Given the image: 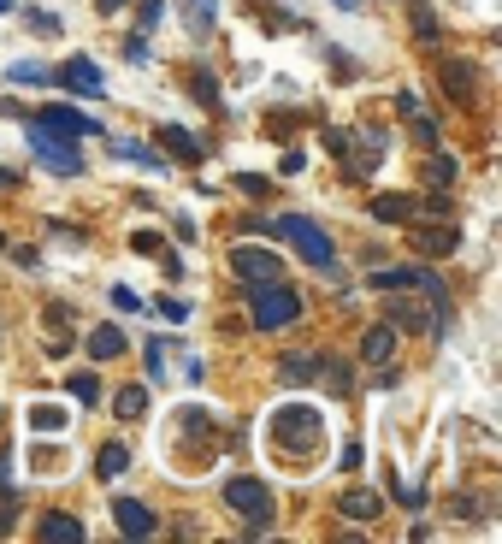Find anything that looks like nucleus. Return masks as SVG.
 <instances>
[{
	"mask_svg": "<svg viewBox=\"0 0 502 544\" xmlns=\"http://www.w3.org/2000/svg\"><path fill=\"white\" fill-rule=\"evenodd\" d=\"M367 213H373L378 225H408L414 219V196H373Z\"/></svg>",
	"mask_w": 502,
	"mask_h": 544,
	"instance_id": "18",
	"label": "nucleus"
},
{
	"mask_svg": "<svg viewBox=\"0 0 502 544\" xmlns=\"http://www.w3.org/2000/svg\"><path fill=\"white\" fill-rule=\"evenodd\" d=\"M12 184H18V178H12V172H0V190H12Z\"/></svg>",
	"mask_w": 502,
	"mask_h": 544,
	"instance_id": "43",
	"label": "nucleus"
},
{
	"mask_svg": "<svg viewBox=\"0 0 502 544\" xmlns=\"http://www.w3.org/2000/svg\"><path fill=\"white\" fill-rule=\"evenodd\" d=\"M455 178H461V166H455V154H438V148H432V160H426V184H432V190H449Z\"/></svg>",
	"mask_w": 502,
	"mask_h": 544,
	"instance_id": "26",
	"label": "nucleus"
},
{
	"mask_svg": "<svg viewBox=\"0 0 502 544\" xmlns=\"http://www.w3.org/2000/svg\"><path fill=\"white\" fill-rule=\"evenodd\" d=\"M113 154H119V160H136V166H148V172H160V166H166V154H154V148H148V142H136V136H119V142H113Z\"/></svg>",
	"mask_w": 502,
	"mask_h": 544,
	"instance_id": "23",
	"label": "nucleus"
},
{
	"mask_svg": "<svg viewBox=\"0 0 502 544\" xmlns=\"http://www.w3.org/2000/svg\"><path fill=\"white\" fill-rule=\"evenodd\" d=\"M213 24H219V0H184V30L195 42H207Z\"/></svg>",
	"mask_w": 502,
	"mask_h": 544,
	"instance_id": "16",
	"label": "nucleus"
},
{
	"mask_svg": "<svg viewBox=\"0 0 502 544\" xmlns=\"http://www.w3.org/2000/svg\"><path fill=\"white\" fill-rule=\"evenodd\" d=\"M178 432H184L189 444H207V432H213V420H207L201 408H184V414H178Z\"/></svg>",
	"mask_w": 502,
	"mask_h": 544,
	"instance_id": "28",
	"label": "nucleus"
},
{
	"mask_svg": "<svg viewBox=\"0 0 502 544\" xmlns=\"http://www.w3.org/2000/svg\"><path fill=\"white\" fill-rule=\"evenodd\" d=\"M130 249H136V255H160L166 243H160V231H136V237H130Z\"/></svg>",
	"mask_w": 502,
	"mask_h": 544,
	"instance_id": "36",
	"label": "nucleus"
},
{
	"mask_svg": "<svg viewBox=\"0 0 502 544\" xmlns=\"http://www.w3.org/2000/svg\"><path fill=\"white\" fill-rule=\"evenodd\" d=\"M0 12H12V0H0Z\"/></svg>",
	"mask_w": 502,
	"mask_h": 544,
	"instance_id": "45",
	"label": "nucleus"
},
{
	"mask_svg": "<svg viewBox=\"0 0 502 544\" xmlns=\"http://www.w3.org/2000/svg\"><path fill=\"white\" fill-rule=\"evenodd\" d=\"M314 373H319L314 349H302V355H284V361H278V379H284V385H314Z\"/></svg>",
	"mask_w": 502,
	"mask_h": 544,
	"instance_id": "21",
	"label": "nucleus"
},
{
	"mask_svg": "<svg viewBox=\"0 0 502 544\" xmlns=\"http://www.w3.org/2000/svg\"><path fill=\"white\" fill-rule=\"evenodd\" d=\"M0 249H6V231H0Z\"/></svg>",
	"mask_w": 502,
	"mask_h": 544,
	"instance_id": "46",
	"label": "nucleus"
},
{
	"mask_svg": "<svg viewBox=\"0 0 502 544\" xmlns=\"http://www.w3.org/2000/svg\"><path fill=\"white\" fill-rule=\"evenodd\" d=\"M160 314H166L172 326H184V320H189V302H178V296H160Z\"/></svg>",
	"mask_w": 502,
	"mask_h": 544,
	"instance_id": "38",
	"label": "nucleus"
},
{
	"mask_svg": "<svg viewBox=\"0 0 502 544\" xmlns=\"http://www.w3.org/2000/svg\"><path fill=\"white\" fill-rule=\"evenodd\" d=\"M6 83H36V89H48L54 71L42 66V60H12V66H6Z\"/></svg>",
	"mask_w": 502,
	"mask_h": 544,
	"instance_id": "27",
	"label": "nucleus"
},
{
	"mask_svg": "<svg viewBox=\"0 0 502 544\" xmlns=\"http://www.w3.org/2000/svg\"><path fill=\"white\" fill-rule=\"evenodd\" d=\"M302 166H308V154H302V148H290V154H284V160H278V172H284V178H296V172H302Z\"/></svg>",
	"mask_w": 502,
	"mask_h": 544,
	"instance_id": "40",
	"label": "nucleus"
},
{
	"mask_svg": "<svg viewBox=\"0 0 502 544\" xmlns=\"http://www.w3.org/2000/svg\"><path fill=\"white\" fill-rule=\"evenodd\" d=\"M54 83H65V89H77V95H95V101L107 95V83H101V66H95L89 54H71V60H65L60 71H54Z\"/></svg>",
	"mask_w": 502,
	"mask_h": 544,
	"instance_id": "9",
	"label": "nucleus"
},
{
	"mask_svg": "<svg viewBox=\"0 0 502 544\" xmlns=\"http://www.w3.org/2000/svg\"><path fill=\"white\" fill-rule=\"evenodd\" d=\"M319 373H325V385H331L337 397H349V361H325V355H319Z\"/></svg>",
	"mask_w": 502,
	"mask_h": 544,
	"instance_id": "31",
	"label": "nucleus"
},
{
	"mask_svg": "<svg viewBox=\"0 0 502 544\" xmlns=\"http://www.w3.org/2000/svg\"><path fill=\"white\" fill-rule=\"evenodd\" d=\"M65 397H77V408H95V403H101V379L83 367V373H71V379H65Z\"/></svg>",
	"mask_w": 502,
	"mask_h": 544,
	"instance_id": "24",
	"label": "nucleus"
},
{
	"mask_svg": "<svg viewBox=\"0 0 502 544\" xmlns=\"http://www.w3.org/2000/svg\"><path fill=\"white\" fill-rule=\"evenodd\" d=\"M36 539H48V544H83V521H77V515H65V509H48V515L36 521Z\"/></svg>",
	"mask_w": 502,
	"mask_h": 544,
	"instance_id": "14",
	"label": "nucleus"
},
{
	"mask_svg": "<svg viewBox=\"0 0 502 544\" xmlns=\"http://www.w3.org/2000/svg\"><path fill=\"white\" fill-rule=\"evenodd\" d=\"M125 332H119V326H95V332H89V361H119V355H125Z\"/></svg>",
	"mask_w": 502,
	"mask_h": 544,
	"instance_id": "19",
	"label": "nucleus"
},
{
	"mask_svg": "<svg viewBox=\"0 0 502 544\" xmlns=\"http://www.w3.org/2000/svg\"><path fill=\"white\" fill-rule=\"evenodd\" d=\"M30 432H48V438H54V432H65V408L36 403V408H30Z\"/></svg>",
	"mask_w": 502,
	"mask_h": 544,
	"instance_id": "29",
	"label": "nucleus"
},
{
	"mask_svg": "<svg viewBox=\"0 0 502 544\" xmlns=\"http://www.w3.org/2000/svg\"><path fill=\"white\" fill-rule=\"evenodd\" d=\"M237 190H243V196H266V178H254V172H243V178H237Z\"/></svg>",
	"mask_w": 502,
	"mask_h": 544,
	"instance_id": "41",
	"label": "nucleus"
},
{
	"mask_svg": "<svg viewBox=\"0 0 502 544\" xmlns=\"http://www.w3.org/2000/svg\"><path fill=\"white\" fill-rule=\"evenodd\" d=\"M438 77H443V89H449V101H479L485 95V77H479L473 60H443Z\"/></svg>",
	"mask_w": 502,
	"mask_h": 544,
	"instance_id": "8",
	"label": "nucleus"
},
{
	"mask_svg": "<svg viewBox=\"0 0 502 544\" xmlns=\"http://www.w3.org/2000/svg\"><path fill=\"white\" fill-rule=\"evenodd\" d=\"M225 503H231L237 515H272V491H266V479H254V474L225 479Z\"/></svg>",
	"mask_w": 502,
	"mask_h": 544,
	"instance_id": "6",
	"label": "nucleus"
},
{
	"mask_svg": "<svg viewBox=\"0 0 502 544\" xmlns=\"http://www.w3.org/2000/svg\"><path fill=\"white\" fill-rule=\"evenodd\" d=\"M408 24H414V36H420L426 48H438L443 42V24H438V12H432L426 0H408Z\"/></svg>",
	"mask_w": 502,
	"mask_h": 544,
	"instance_id": "20",
	"label": "nucleus"
},
{
	"mask_svg": "<svg viewBox=\"0 0 502 544\" xmlns=\"http://www.w3.org/2000/svg\"><path fill=\"white\" fill-rule=\"evenodd\" d=\"M160 18H166V0H136V24H142V36H148Z\"/></svg>",
	"mask_w": 502,
	"mask_h": 544,
	"instance_id": "32",
	"label": "nucleus"
},
{
	"mask_svg": "<svg viewBox=\"0 0 502 544\" xmlns=\"http://www.w3.org/2000/svg\"><path fill=\"white\" fill-rule=\"evenodd\" d=\"M148 379H154V385H166V338L148 343Z\"/></svg>",
	"mask_w": 502,
	"mask_h": 544,
	"instance_id": "33",
	"label": "nucleus"
},
{
	"mask_svg": "<svg viewBox=\"0 0 502 544\" xmlns=\"http://www.w3.org/2000/svg\"><path fill=\"white\" fill-rule=\"evenodd\" d=\"M24 24H30L36 36H60V18H54V12H24Z\"/></svg>",
	"mask_w": 502,
	"mask_h": 544,
	"instance_id": "34",
	"label": "nucleus"
},
{
	"mask_svg": "<svg viewBox=\"0 0 502 544\" xmlns=\"http://www.w3.org/2000/svg\"><path fill=\"white\" fill-rule=\"evenodd\" d=\"M266 438H272L290 462H308V456H319V444H325V420H319V408L290 403L266 420Z\"/></svg>",
	"mask_w": 502,
	"mask_h": 544,
	"instance_id": "1",
	"label": "nucleus"
},
{
	"mask_svg": "<svg viewBox=\"0 0 502 544\" xmlns=\"http://www.w3.org/2000/svg\"><path fill=\"white\" fill-rule=\"evenodd\" d=\"M249 296V326L254 332H284L302 320V296L284 284V278H266V284H243Z\"/></svg>",
	"mask_w": 502,
	"mask_h": 544,
	"instance_id": "3",
	"label": "nucleus"
},
{
	"mask_svg": "<svg viewBox=\"0 0 502 544\" xmlns=\"http://www.w3.org/2000/svg\"><path fill=\"white\" fill-rule=\"evenodd\" d=\"M113 414H119V420H142V414H148V385H125V391L113 397Z\"/></svg>",
	"mask_w": 502,
	"mask_h": 544,
	"instance_id": "25",
	"label": "nucleus"
},
{
	"mask_svg": "<svg viewBox=\"0 0 502 544\" xmlns=\"http://www.w3.org/2000/svg\"><path fill=\"white\" fill-rule=\"evenodd\" d=\"M160 142H166V160H184V166H201L207 160V142L189 136L184 125H160Z\"/></svg>",
	"mask_w": 502,
	"mask_h": 544,
	"instance_id": "13",
	"label": "nucleus"
},
{
	"mask_svg": "<svg viewBox=\"0 0 502 544\" xmlns=\"http://www.w3.org/2000/svg\"><path fill=\"white\" fill-rule=\"evenodd\" d=\"M331 6H343V12H355V6H361V0H331Z\"/></svg>",
	"mask_w": 502,
	"mask_h": 544,
	"instance_id": "44",
	"label": "nucleus"
},
{
	"mask_svg": "<svg viewBox=\"0 0 502 544\" xmlns=\"http://www.w3.org/2000/svg\"><path fill=\"white\" fill-rule=\"evenodd\" d=\"M36 125H54L65 136H101V119H89V113H77V107H42V113H30Z\"/></svg>",
	"mask_w": 502,
	"mask_h": 544,
	"instance_id": "11",
	"label": "nucleus"
},
{
	"mask_svg": "<svg viewBox=\"0 0 502 544\" xmlns=\"http://www.w3.org/2000/svg\"><path fill=\"white\" fill-rule=\"evenodd\" d=\"M414 249H420V255H449V249H461V225L438 219L432 231H420V237H414Z\"/></svg>",
	"mask_w": 502,
	"mask_h": 544,
	"instance_id": "17",
	"label": "nucleus"
},
{
	"mask_svg": "<svg viewBox=\"0 0 502 544\" xmlns=\"http://www.w3.org/2000/svg\"><path fill=\"white\" fill-rule=\"evenodd\" d=\"M125 60H130V66H148V36H142V30L125 42Z\"/></svg>",
	"mask_w": 502,
	"mask_h": 544,
	"instance_id": "37",
	"label": "nucleus"
},
{
	"mask_svg": "<svg viewBox=\"0 0 502 544\" xmlns=\"http://www.w3.org/2000/svg\"><path fill=\"white\" fill-rule=\"evenodd\" d=\"M390 296V326H408V332H426V338H443L449 326V290H384Z\"/></svg>",
	"mask_w": 502,
	"mask_h": 544,
	"instance_id": "2",
	"label": "nucleus"
},
{
	"mask_svg": "<svg viewBox=\"0 0 502 544\" xmlns=\"http://www.w3.org/2000/svg\"><path fill=\"white\" fill-rule=\"evenodd\" d=\"M113 527L119 539H154V509L136 497H113Z\"/></svg>",
	"mask_w": 502,
	"mask_h": 544,
	"instance_id": "10",
	"label": "nucleus"
},
{
	"mask_svg": "<svg viewBox=\"0 0 502 544\" xmlns=\"http://www.w3.org/2000/svg\"><path fill=\"white\" fill-rule=\"evenodd\" d=\"M125 474H130V444L125 438H107V444L95 450V479L113 485V479H125Z\"/></svg>",
	"mask_w": 502,
	"mask_h": 544,
	"instance_id": "15",
	"label": "nucleus"
},
{
	"mask_svg": "<svg viewBox=\"0 0 502 544\" xmlns=\"http://www.w3.org/2000/svg\"><path fill=\"white\" fill-rule=\"evenodd\" d=\"M30 154H36V166H48L54 178H77V172H83L77 136L54 131V125H36V119H30Z\"/></svg>",
	"mask_w": 502,
	"mask_h": 544,
	"instance_id": "5",
	"label": "nucleus"
},
{
	"mask_svg": "<svg viewBox=\"0 0 502 544\" xmlns=\"http://www.w3.org/2000/svg\"><path fill=\"white\" fill-rule=\"evenodd\" d=\"M396 343H402V332H396L390 320H378V326H367V338H361V361H367V367H390Z\"/></svg>",
	"mask_w": 502,
	"mask_h": 544,
	"instance_id": "12",
	"label": "nucleus"
},
{
	"mask_svg": "<svg viewBox=\"0 0 502 544\" xmlns=\"http://www.w3.org/2000/svg\"><path fill=\"white\" fill-rule=\"evenodd\" d=\"M396 113H402V119H414V113H426V107H420V89H396Z\"/></svg>",
	"mask_w": 502,
	"mask_h": 544,
	"instance_id": "35",
	"label": "nucleus"
},
{
	"mask_svg": "<svg viewBox=\"0 0 502 544\" xmlns=\"http://www.w3.org/2000/svg\"><path fill=\"white\" fill-rule=\"evenodd\" d=\"M378 509H384V503H378L373 491H343V497H337V515H343V521H378Z\"/></svg>",
	"mask_w": 502,
	"mask_h": 544,
	"instance_id": "22",
	"label": "nucleus"
},
{
	"mask_svg": "<svg viewBox=\"0 0 502 544\" xmlns=\"http://www.w3.org/2000/svg\"><path fill=\"white\" fill-rule=\"evenodd\" d=\"M130 0H95V12H101V18H113V12H125Z\"/></svg>",
	"mask_w": 502,
	"mask_h": 544,
	"instance_id": "42",
	"label": "nucleus"
},
{
	"mask_svg": "<svg viewBox=\"0 0 502 544\" xmlns=\"http://www.w3.org/2000/svg\"><path fill=\"white\" fill-rule=\"evenodd\" d=\"M231 272L243 278V284H266V278H284V261L272 255V249H231Z\"/></svg>",
	"mask_w": 502,
	"mask_h": 544,
	"instance_id": "7",
	"label": "nucleus"
},
{
	"mask_svg": "<svg viewBox=\"0 0 502 544\" xmlns=\"http://www.w3.org/2000/svg\"><path fill=\"white\" fill-rule=\"evenodd\" d=\"M189 89H195V101H201V107H213V113H219V83H213V71H189Z\"/></svg>",
	"mask_w": 502,
	"mask_h": 544,
	"instance_id": "30",
	"label": "nucleus"
},
{
	"mask_svg": "<svg viewBox=\"0 0 502 544\" xmlns=\"http://www.w3.org/2000/svg\"><path fill=\"white\" fill-rule=\"evenodd\" d=\"M113 308H125V314H142V296L125 290V284H113Z\"/></svg>",
	"mask_w": 502,
	"mask_h": 544,
	"instance_id": "39",
	"label": "nucleus"
},
{
	"mask_svg": "<svg viewBox=\"0 0 502 544\" xmlns=\"http://www.w3.org/2000/svg\"><path fill=\"white\" fill-rule=\"evenodd\" d=\"M272 237H284L302 261H314L319 272L337 267V249H331V237H325V225L308 219V213H278V225H272Z\"/></svg>",
	"mask_w": 502,
	"mask_h": 544,
	"instance_id": "4",
	"label": "nucleus"
}]
</instances>
